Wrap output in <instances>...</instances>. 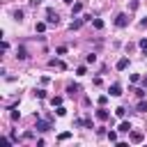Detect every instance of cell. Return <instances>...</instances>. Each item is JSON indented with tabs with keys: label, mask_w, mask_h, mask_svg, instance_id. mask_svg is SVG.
Wrapping results in <instances>:
<instances>
[{
	"label": "cell",
	"mask_w": 147,
	"mask_h": 147,
	"mask_svg": "<svg viewBox=\"0 0 147 147\" xmlns=\"http://www.w3.org/2000/svg\"><path fill=\"white\" fill-rule=\"evenodd\" d=\"M37 117V124H34V129L39 131V133H46V131H51V117L48 119H39V115H34Z\"/></svg>",
	"instance_id": "obj_1"
},
{
	"label": "cell",
	"mask_w": 147,
	"mask_h": 147,
	"mask_svg": "<svg viewBox=\"0 0 147 147\" xmlns=\"http://www.w3.org/2000/svg\"><path fill=\"white\" fill-rule=\"evenodd\" d=\"M46 23L48 25H57L60 23V14L55 9H46Z\"/></svg>",
	"instance_id": "obj_2"
},
{
	"label": "cell",
	"mask_w": 147,
	"mask_h": 147,
	"mask_svg": "<svg viewBox=\"0 0 147 147\" xmlns=\"http://www.w3.org/2000/svg\"><path fill=\"white\" fill-rule=\"evenodd\" d=\"M115 25H117V28H126V25H129V16H126V14H117V16H115Z\"/></svg>",
	"instance_id": "obj_3"
},
{
	"label": "cell",
	"mask_w": 147,
	"mask_h": 147,
	"mask_svg": "<svg viewBox=\"0 0 147 147\" xmlns=\"http://www.w3.org/2000/svg\"><path fill=\"white\" fill-rule=\"evenodd\" d=\"M108 94H110V96H122V85H119V83H113V85L108 87Z\"/></svg>",
	"instance_id": "obj_4"
},
{
	"label": "cell",
	"mask_w": 147,
	"mask_h": 147,
	"mask_svg": "<svg viewBox=\"0 0 147 147\" xmlns=\"http://www.w3.org/2000/svg\"><path fill=\"white\" fill-rule=\"evenodd\" d=\"M126 67H129V57H119V60H117V64H115V69H117V71H124Z\"/></svg>",
	"instance_id": "obj_5"
},
{
	"label": "cell",
	"mask_w": 147,
	"mask_h": 147,
	"mask_svg": "<svg viewBox=\"0 0 147 147\" xmlns=\"http://www.w3.org/2000/svg\"><path fill=\"white\" fill-rule=\"evenodd\" d=\"M16 57H18V60H28V48H25V46H18V48H16Z\"/></svg>",
	"instance_id": "obj_6"
},
{
	"label": "cell",
	"mask_w": 147,
	"mask_h": 147,
	"mask_svg": "<svg viewBox=\"0 0 147 147\" xmlns=\"http://www.w3.org/2000/svg\"><path fill=\"white\" fill-rule=\"evenodd\" d=\"M96 117H99V119H101V122H106V119H108V117H110V113H108V110H106V108H103V106H101V108H99V110H96Z\"/></svg>",
	"instance_id": "obj_7"
},
{
	"label": "cell",
	"mask_w": 147,
	"mask_h": 147,
	"mask_svg": "<svg viewBox=\"0 0 147 147\" xmlns=\"http://www.w3.org/2000/svg\"><path fill=\"white\" fill-rule=\"evenodd\" d=\"M117 131H122V133H129V131H131V122H126V119H124V122H119Z\"/></svg>",
	"instance_id": "obj_8"
},
{
	"label": "cell",
	"mask_w": 147,
	"mask_h": 147,
	"mask_svg": "<svg viewBox=\"0 0 147 147\" xmlns=\"http://www.w3.org/2000/svg\"><path fill=\"white\" fill-rule=\"evenodd\" d=\"M142 138H145V136H142L140 131H133V133H131V142H136V145H138V142H142Z\"/></svg>",
	"instance_id": "obj_9"
},
{
	"label": "cell",
	"mask_w": 147,
	"mask_h": 147,
	"mask_svg": "<svg viewBox=\"0 0 147 147\" xmlns=\"http://www.w3.org/2000/svg\"><path fill=\"white\" fill-rule=\"evenodd\" d=\"M136 110H138V113H147V99H140L138 106H136Z\"/></svg>",
	"instance_id": "obj_10"
},
{
	"label": "cell",
	"mask_w": 147,
	"mask_h": 147,
	"mask_svg": "<svg viewBox=\"0 0 147 147\" xmlns=\"http://www.w3.org/2000/svg\"><path fill=\"white\" fill-rule=\"evenodd\" d=\"M48 64H51V67H57V69H67V64H64L62 60H48Z\"/></svg>",
	"instance_id": "obj_11"
},
{
	"label": "cell",
	"mask_w": 147,
	"mask_h": 147,
	"mask_svg": "<svg viewBox=\"0 0 147 147\" xmlns=\"http://www.w3.org/2000/svg\"><path fill=\"white\" fill-rule=\"evenodd\" d=\"M83 23H85V18H76V21H71V25H69V28H71V30H78Z\"/></svg>",
	"instance_id": "obj_12"
},
{
	"label": "cell",
	"mask_w": 147,
	"mask_h": 147,
	"mask_svg": "<svg viewBox=\"0 0 147 147\" xmlns=\"http://www.w3.org/2000/svg\"><path fill=\"white\" fill-rule=\"evenodd\" d=\"M67 92H69V94H76V92H80V85H74V83H71V85H67Z\"/></svg>",
	"instance_id": "obj_13"
},
{
	"label": "cell",
	"mask_w": 147,
	"mask_h": 147,
	"mask_svg": "<svg viewBox=\"0 0 147 147\" xmlns=\"http://www.w3.org/2000/svg\"><path fill=\"white\" fill-rule=\"evenodd\" d=\"M9 110H11V113H9L11 122H18V119H21V113H18V110H14V108H9Z\"/></svg>",
	"instance_id": "obj_14"
},
{
	"label": "cell",
	"mask_w": 147,
	"mask_h": 147,
	"mask_svg": "<svg viewBox=\"0 0 147 147\" xmlns=\"http://www.w3.org/2000/svg\"><path fill=\"white\" fill-rule=\"evenodd\" d=\"M92 25H94L96 30H103V21H101V18H92Z\"/></svg>",
	"instance_id": "obj_15"
},
{
	"label": "cell",
	"mask_w": 147,
	"mask_h": 147,
	"mask_svg": "<svg viewBox=\"0 0 147 147\" xmlns=\"http://www.w3.org/2000/svg\"><path fill=\"white\" fill-rule=\"evenodd\" d=\"M51 106H62V96H51Z\"/></svg>",
	"instance_id": "obj_16"
},
{
	"label": "cell",
	"mask_w": 147,
	"mask_h": 147,
	"mask_svg": "<svg viewBox=\"0 0 147 147\" xmlns=\"http://www.w3.org/2000/svg\"><path fill=\"white\" fill-rule=\"evenodd\" d=\"M80 9H83V5H80V2H74V5H71V14H78Z\"/></svg>",
	"instance_id": "obj_17"
},
{
	"label": "cell",
	"mask_w": 147,
	"mask_h": 147,
	"mask_svg": "<svg viewBox=\"0 0 147 147\" xmlns=\"http://www.w3.org/2000/svg\"><path fill=\"white\" fill-rule=\"evenodd\" d=\"M85 74H87V67H85V64H80V67L76 69V76H85Z\"/></svg>",
	"instance_id": "obj_18"
},
{
	"label": "cell",
	"mask_w": 147,
	"mask_h": 147,
	"mask_svg": "<svg viewBox=\"0 0 147 147\" xmlns=\"http://www.w3.org/2000/svg\"><path fill=\"white\" fill-rule=\"evenodd\" d=\"M69 138H71V133H69V131H64V133H60V136H57V140H60V142H64V140H69Z\"/></svg>",
	"instance_id": "obj_19"
},
{
	"label": "cell",
	"mask_w": 147,
	"mask_h": 147,
	"mask_svg": "<svg viewBox=\"0 0 147 147\" xmlns=\"http://www.w3.org/2000/svg\"><path fill=\"white\" fill-rule=\"evenodd\" d=\"M138 46H140V51L147 55V39H140V41H138Z\"/></svg>",
	"instance_id": "obj_20"
},
{
	"label": "cell",
	"mask_w": 147,
	"mask_h": 147,
	"mask_svg": "<svg viewBox=\"0 0 147 147\" xmlns=\"http://www.w3.org/2000/svg\"><path fill=\"white\" fill-rule=\"evenodd\" d=\"M85 62H87V64H94V62H96V55H94V53H90V55L85 57Z\"/></svg>",
	"instance_id": "obj_21"
},
{
	"label": "cell",
	"mask_w": 147,
	"mask_h": 147,
	"mask_svg": "<svg viewBox=\"0 0 147 147\" xmlns=\"http://www.w3.org/2000/svg\"><path fill=\"white\" fill-rule=\"evenodd\" d=\"M133 92H136L138 99H145V87H138V90H133Z\"/></svg>",
	"instance_id": "obj_22"
},
{
	"label": "cell",
	"mask_w": 147,
	"mask_h": 147,
	"mask_svg": "<svg viewBox=\"0 0 147 147\" xmlns=\"http://www.w3.org/2000/svg\"><path fill=\"white\" fill-rule=\"evenodd\" d=\"M115 115H117V117H124V115H126V108H124V106H119V108L115 110Z\"/></svg>",
	"instance_id": "obj_23"
},
{
	"label": "cell",
	"mask_w": 147,
	"mask_h": 147,
	"mask_svg": "<svg viewBox=\"0 0 147 147\" xmlns=\"http://www.w3.org/2000/svg\"><path fill=\"white\" fill-rule=\"evenodd\" d=\"M14 18H16V21H23V9H16V11H14Z\"/></svg>",
	"instance_id": "obj_24"
},
{
	"label": "cell",
	"mask_w": 147,
	"mask_h": 147,
	"mask_svg": "<svg viewBox=\"0 0 147 147\" xmlns=\"http://www.w3.org/2000/svg\"><path fill=\"white\" fill-rule=\"evenodd\" d=\"M34 30H37V32H44V30H46V23H44V21H39V23H37V28H34Z\"/></svg>",
	"instance_id": "obj_25"
},
{
	"label": "cell",
	"mask_w": 147,
	"mask_h": 147,
	"mask_svg": "<svg viewBox=\"0 0 147 147\" xmlns=\"http://www.w3.org/2000/svg\"><path fill=\"white\" fill-rule=\"evenodd\" d=\"M106 103H108V94H101L99 96V106H106Z\"/></svg>",
	"instance_id": "obj_26"
},
{
	"label": "cell",
	"mask_w": 147,
	"mask_h": 147,
	"mask_svg": "<svg viewBox=\"0 0 147 147\" xmlns=\"http://www.w3.org/2000/svg\"><path fill=\"white\" fill-rule=\"evenodd\" d=\"M108 140H110V142H117V133H115V131H108Z\"/></svg>",
	"instance_id": "obj_27"
},
{
	"label": "cell",
	"mask_w": 147,
	"mask_h": 147,
	"mask_svg": "<svg viewBox=\"0 0 147 147\" xmlns=\"http://www.w3.org/2000/svg\"><path fill=\"white\" fill-rule=\"evenodd\" d=\"M34 94H37V99H46V90H37Z\"/></svg>",
	"instance_id": "obj_28"
},
{
	"label": "cell",
	"mask_w": 147,
	"mask_h": 147,
	"mask_svg": "<svg viewBox=\"0 0 147 147\" xmlns=\"http://www.w3.org/2000/svg\"><path fill=\"white\" fill-rule=\"evenodd\" d=\"M67 53V46H57V55H64Z\"/></svg>",
	"instance_id": "obj_29"
},
{
	"label": "cell",
	"mask_w": 147,
	"mask_h": 147,
	"mask_svg": "<svg viewBox=\"0 0 147 147\" xmlns=\"http://www.w3.org/2000/svg\"><path fill=\"white\" fill-rule=\"evenodd\" d=\"M55 113H57V115H60V117H62V115H67V110H64V108H62V106H57V110H55Z\"/></svg>",
	"instance_id": "obj_30"
},
{
	"label": "cell",
	"mask_w": 147,
	"mask_h": 147,
	"mask_svg": "<svg viewBox=\"0 0 147 147\" xmlns=\"http://www.w3.org/2000/svg\"><path fill=\"white\" fill-rule=\"evenodd\" d=\"M74 126H85V119H74Z\"/></svg>",
	"instance_id": "obj_31"
},
{
	"label": "cell",
	"mask_w": 147,
	"mask_h": 147,
	"mask_svg": "<svg viewBox=\"0 0 147 147\" xmlns=\"http://www.w3.org/2000/svg\"><path fill=\"white\" fill-rule=\"evenodd\" d=\"M140 28H147V16H145V18L140 21Z\"/></svg>",
	"instance_id": "obj_32"
},
{
	"label": "cell",
	"mask_w": 147,
	"mask_h": 147,
	"mask_svg": "<svg viewBox=\"0 0 147 147\" xmlns=\"http://www.w3.org/2000/svg\"><path fill=\"white\" fill-rule=\"evenodd\" d=\"M30 5H32V7H37V5H41V0H30Z\"/></svg>",
	"instance_id": "obj_33"
},
{
	"label": "cell",
	"mask_w": 147,
	"mask_h": 147,
	"mask_svg": "<svg viewBox=\"0 0 147 147\" xmlns=\"http://www.w3.org/2000/svg\"><path fill=\"white\" fill-rule=\"evenodd\" d=\"M140 83H142V87L147 90V76H145V78H140Z\"/></svg>",
	"instance_id": "obj_34"
},
{
	"label": "cell",
	"mask_w": 147,
	"mask_h": 147,
	"mask_svg": "<svg viewBox=\"0 0 147 147\" xmlns=\"http://www.w3.org/2000/svg\"><path fill=\"white\" fill-rule=\"evenodd\" d=\"M64 2H67V5H74V0H64Z\"/></svg>",
	"instance_id": "obj_35"
}]
</instances>
